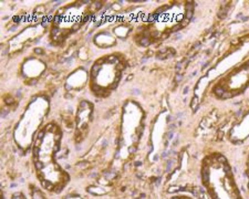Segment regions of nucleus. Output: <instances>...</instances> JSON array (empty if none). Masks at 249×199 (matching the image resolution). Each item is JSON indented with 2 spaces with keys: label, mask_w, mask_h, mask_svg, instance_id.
Wrapping results in <instances>:
<instances>
[{
  "label": "nucleus",
  "mask_w": 249,
  "mask_h": 199,
  "mask_svg": "<svg viewBox=\"0 0 249 199\" xmlns=\"http://www.w3.org/2000/svg\"><path fill=\"white\" fill-rule=\"evenodd\" d=\"M36 167H37L38 169H41V168H42V165H41V163H37V164H36Z\"/></svg>",
  "instance_id": "nucleus-1"
}]
</instances>
